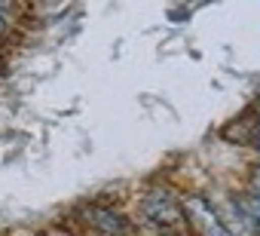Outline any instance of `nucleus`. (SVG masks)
<instances>
[{
	"mask_svg": "<svg viewBox=\"0 0 260 236\" xmlns=\"http://www.w3.org/2000/svg\"><path fill=\"white\" fill-rule=\"evenodd\" d=\"M4 28H7V22H4V19H0V34H4Z\"/></svg>",
	"mask_w": 260,
	"mask_h": 236,
	"instance_id": "obj_4",
	"label": "nucleus"
},
{
	"mask_svg": "<svg viewBox=\"0 0 260 236\" xmlns=\"http://www.w3.org/2000/svg\"><path fill=\"white\" fill-rule=\"evenodd\" d=\"M184 209H187V215L193 218V224H196L205 236H230V233L223 230V224L214 218V212L208 209V202H205V199L193 196V199H187V202H184Z\"/></svg>",
	"mask_w": 260,
	"mask_h": 236,
	"instance_id": "obj_1",
	"label": "nucleus"
},
{
	"mask_svg": "<svg viewBox=\"0 0 260 236\" xmlns=\"http://www.w3.org/2000/svg\"><path fill=\"white\" fill-rule=\"evenodd\" d=\"M166 236H178V233H166Z\"/></svg>",
	"mask_w": 260,
	"mask_h": 236,
	"instance_id": "obj_5",
	"label": "nucleus"
},
{
	"mask_svg": "<svg viewBox=\"0 0 260 236\" xmlns=\"http://www.w3.org/2000/svg\"><path fill=\"white\" fill-rule=\"evenodd\" d=\"M144 212L156 224H181V205H175L169 193H150L144 199Z\"/></svg>",
	"mask_w": 260,
	"mask_h": 236,
	"instance_id": "obj_2",
	"label": "nucleus"
},
{
	"mask_svg": "<svg viewBox=\"0 0 260 236\" xmlns=\"http://www.w3.org/2000/svg\"><path fill=\"white\" fill-rule=\"evenodd\" d=\"M86 221L95 227V230H101V233H107V236H119V233H125V218L122 215H116V212H110V209H89L86 212Z\"/></svg>",
	"mask_w": 260,
	"mask_h": 236,
	"instance_id": "obj_3",
	"label": "nucleus"
}]
</instances>
